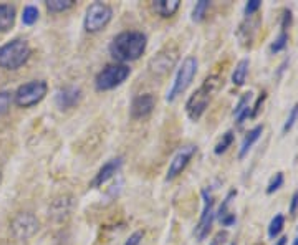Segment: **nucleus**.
Here are the masks:
<instances>
[{
  "instance_id": "f257e3e1",
  "label": "nucleus",
  "mask_w": 298,
  "mask_h": 245,
  "mask_svg": "<svg viewBox=\"0 0 298 245\" xmlns=\"http://www.w3.org/2000/svg\"><path fill=\"white\" fill-rule=\"evenodd\" d=\"M146 45H148V37L143 32L128 30L113 38L110 43V53L116 62L124 65L126 62H134L143 55Z\"/></svg>"
},
{
  "instance_id": "f03ea898",
  "label": "nucleus",
  "mask_w": 298,
  "mask_h": 245,
  "mask_svg": "<svg viewBox=\"0 0 298 245\" xmlns=\"http://www.w3.org/2000/svg\"><path fill=\"white\" fill-rule=\"evenodd\" d=\"M219 78L217 76H209L205 78V81L199 86V90H196V93L191 95V98L186 103V111L187 116L192 119V121H197V119L202 116L204 111L207 110L210 100H212L214 91L217 90L219 86Z\"/></svg>"
},
{
  "instance_id": "7ed1b4c3",
  "label": "nucleus",
  "mask_w": 298,
  "mask_h": 245,
  "mask_svg": "<svg viewBox=\"0 0 298 245\" xmlns=\"http://www.w3.org/2000/svg\"><path fill=\"white\" fill-rule=\"evenodd\" d=\"M30 47L25 40H12L0 47V67L5 70H17L30 58Z\"/></svg>"
},
{
  "instance_id": "20e7f679",
  "label": "nucleus",
  "mask_w": 298,
  "mask_h": 245,
  "mask_svg": "<svg viewBox=\"0 0 298 245\" xmlns=\"http://www.w3.org/2000/svg\"><path fill=\"white\" fill-rule=\"evenodd\" d=\"M197 58L196 57H186L182 60V65L179 67L177 70V75H176V80L174 83H172V88L169 90V93H167L166 100L172 103L176 100L177 96H181L184 91L189 88V85L192 83L194 76L197 73Z\"/></svg>"
},
{
  "instance_id": "39448f33",
  "label": "nucleus",
  "mask_w": 298,
  "mask_h": 245,
  "mask_svg": "<svg viewBox=\"0 0 298 245\" xmlns=\"http://www.w3.org/2000/svg\"><path fill=\"white\" fill-rule=\"evenodd\" d=\"M131 73V68L128 65L115 63V65H108L96 75L95 78V88L98 91H110L113 88H116L128 78Z\"/></svg>"
},
{
  "instance_id": "423d86ee",
  "label": "nucleus",
  "mask_w": 298,
  "mask_h": 245,
  "mask_svg": "<svg viewBox=\"0 0 298 245\" xmlns=\"http://www.w3.org/2000/svg\"><path fill=\"white\" fill-rule=\"evenodd\" d=\"M111 17H113V9L110 5L105 2H93L86 9L83 27L90 34H96V32L103 30L110 24Z\"/></svg>"
},
{
  "instance_id": "0eeeda50",
  "label": "nucleus",
  "mask_w": 298,
  "mask_h": 245,
  "mask_svg": "<svg viewBox=\"0 0 298 245\" xmlns=\"http://www.w3.org/2000/svg\"><path fill=\"white\" fill-rule=\"evenodd\" d=\"M48 86L43 80H35V81H30V83L22 85L17 88V91H15V96H14L15 105L20 108H30V106L39 105L43 98H45Z\"/></svg>"
},
{
  "instance_id": "6e6552de",
  "label": "nucleus",
  "mask_w": 298,
  "mask_h": 245,
  "mask_svg": "<svg viewBox=\"0 0 298 245\" xmlns=\"http://www.w3.org/2000/svg\"><path fill=\"white\" fill-rule=\"evenodd\" d=\"M179 52L176 47H166L164 50H161L158 55L151 58L149 62V72L158 76H164L174 68L177 63Z\"/></svg>"
},
{
  "instance_id": "1a4fd4ad",
  "label": "nucleus",
  "mask_w": 298,
  "mask_h": 245,
  "mask_svg": "<svg viewBox=\"0 0 298 245\" xmlns=\"http://www.w3.org/2000/svg\"><path fill=\"white\" fill-rule=\"evenodd\" d=\"M10 228H12V233L17 240H29L39 230V220L30 212H22L12 220Z\"/></svg>"
},
{
  "instance_id": "9d476101",
  "label": "nucleus",
  "mask_w": 298,
  "mask_h": 245,
  "mask_svg": "<svg viewBox=\"0 0 298 245\" xmlns=\"http://www.w3.org/2000/svg\"><path fill=\"white\" fill-rule=\"evenodd\" d=\"M202 197H204V209H202V215H200V220L196 227V237L197 240H204L205 237L209 235L210 228L215 220V212H214V195L209 192L207 189L202 190Z\"/></svg>"
},
{
  "instance_id": "9b49d317",
  "label": "nucleus",
  "mask_w": 298,
  "mask_h": 245,
  "mask_svg": "<svg viewBox=\"0 0 298 245\" xmlns=\"http://www.w3.org/2000/svg\"><path fill=\"white\" fill-rule=\"evenodd\" d=\"M196 152H197V148H196V146H192V144L184 146V148L179 149L176 152V156L172 157V161L169 164V169H167V177H166L167 181H174L179 174L186 169L187 164L191 162V159L194 157Z\"/></svg>"
},
{
  "instance_id": "f8f14e48",
  "label": "nucleus",
  "mask_w": 298,
  "mask_h": 245,
  "mask_svg": "<svg viewBox=\"0 0 298 245\" xmlns=\"http://www.w3.org/2000/svg\"><path fill=\"white\" fill-rule=\"evenodd\" d=\"M83 98V91L78 86H63L55 95V103L60 110H70L75 108Z\"/></svg>"
},
{
  "instance_id": "ddd939ff",
  "label": "nucleus",
  "mask_w": 298,
  "mask_h": 245,
  "mask_svg": "<svg viewBox=\"0 0 298 245\" xmlns=\"http://www.w3.org/2000/svg\"><path fill=\"white\" fill-rule=\"evenodd\" d=\"M154 105H156V100L151 93H144V95L136 96L131 103V118H134V119L148 118L149 114L153 113Z\"/></svg>"
},
{
  "instance_id": "4468645a",
  "label": "nucleus",
  "mask_w": 298,
  "mask_h": 245,
  "mask_svg": "<svg viewBox=\"0 0 298 245\" xmlns=\"http://www.w3.org/2000/svg\"><path fill=\"white\" fill-rule=\"evenodd\" d=\"M121 166H123V159H121V157H116V159L108 161L106 164L98 171V174L95 176L93 182H91V187H100L105 182H108L119 169H121Z\"/></svg>"
},
{
  "instance_id": "2eb2a0df",
  "label": "nucleus",
  "mask_w": 298,
  "mask_h": 245,
  "mask_svg": "<svg viewBox=\"0 0 298 245\" xmlns=\"http://www.w3.org/2000/svg\"><path fill=\"white\" fill-rule=\"evenodd\" d=\"M179 5H181L179 0H156V2L151 4V9L158 15H161V17L167 19V17H172V15L177 12Z\"/></svg>"
},
{
  "instance_id": "dca6fc26",
  "label": "nucleus",
  "mask_w": 298,
  "mask_h": 245,
  "mask_svg": "<svg viewBox=\"0 0 298 245\" xmlns=\"http://www.w3.org/2000/svg\"><path fill=\"white\" fill-rule=\"evenodd\" d=\"M263 133V126L262 124H258V126H255L253 129H250V131L247 133V136L243 138L242 141V146H240V151H238V157L240 159H243L247 154H248V151L252 149V146L257 143V141L260 139V136H262Z\"/></svg>"
},
{
  "instance_id": "f3484780",
  "label": "nucleus",
  "mask_w": 298,
  "mask_h": 245,
  "mask_svg": "<svg viewBox=\"0 0 298 245\" xmlns=\"http://www.w3.org/2000/svg\"><path fill=\"white\" fill-rule=\"evenodd\" d=\"M250 98H252V93H245L240 98V101H238V105L235 106V110H234L235 121H237L238 126H242V124L245 123V119L252 116V106L248 105Z\"/></svg>"
},
{
  "instance_id": "a211bd4d",
  "label": "nucleus",
  "mask_w": 298,
  "mask_h": 245,
  "mask_svg": "<svg viewBox=\"0 0 298 245\" xmlns=\"http://www.w3.org/2000/svg\"><path fill=\"white\" fill-rule=\"evenodd\" d=\"M15 7L10 4H0V32H7L14 27Z\"/></svg>"
},
{
  "instance_id": "6ab92c4d",
  "label": "nucleus",
  "mask_w": 298,
  "mask_h": 245,
  "mask_svg": "<svg viewBox=\"0 0 298 245\" xmlns=\"http://www.w3.org/2000/svg\"><path fill=\"white\" fill-rule=\"evenodd\" d=\"M248 67H250V62H248L247 58H243L237 63L234 73H232V83H234L235 86L245 85V80H247V75H248Z\"/></svg>"
},
{
  "instance_id": "aec40b11",
  "label": "nucleus",
  "mask_w": 298,
  "mask_h": 245,
  "mask_svg": "<svg viewBox=\"0 0 298 245\" xmlns=\"http://www.w3.org/2000/svg\"><path fill=\"white\" fill-rule=\"evenodd\" d=\"M283 227H285V217L278 214V215H275L272 222H270V225H268V237L270 238H277L281 230H283Z\"/></svg>"
},
{
  "instance_id": "412c9836",
  "label": "nucleus",
  "mask_w": 298,
  "mask_h": 245,
  "mask_svg": "<svg viewBox=\"0 0 298 245\" xmlns=\"http://www.w3.org/2000/svg\"><path fill=\"white\" fill-rule=\"evenodd\" d=\"M73 4L75 0H48V2H45L50 12H65V10L72 9Z\"/></svg>"
},
{
  "instance_id": "4be33fe9",
  "label": "nucleus",
  "mask_w": 298,
  "mask_h": 245,
  "mask_svg": "<svg viewBox=\"0 0 298 245\" xmlns=\"http://www.w3.org/2000/svg\"><path fill=\"white\" fill-rule=\"evenodd\" d=\"M234 144V133L232 131H227L224 136H222V139L219 141V144L215 146V149H214V152L217 156H220V154H224V152L230 148V146Z\"/></svg>"
},
{
  "instance_id": "5701e85b",
  "label": "nucleus",
  "mask_w": 298,
  "mask_h": 245,
  "mask_svg": "<svg viewBox=\"0 0 298 245\" xmlns=\"http://www.w3.org/2000/svg\"><path fill=\"white\" fill-rule=\"evenodd\" d=\"M286 45H288V34L281 30L278 34V37L273 40L272 47H270V52H272V53H280V52L285 50Z\"/></svg>"
},
{
  "instance_id": "b1692460",
  "label": "nucleus",
  "mask_w": 298,
  "mask_h": 245,
  "mask_svg": "<svg viewBox=\"0 0 298 245\" xmlns=\"http://www.w3.org/2000/svg\"><path fill=\"white\" fill-rule=\"evenodd\" d=\"M37 19H39V9L35 5H27L24 9V14H22V22L25 25H34Z\"/></svg>"
},
{
  "instance_id": "393cba45",
  "label": "nucleus",
  "mask_w": 298,
  "mask_h": 245,
  "mask_svg": "<svg viewBox=\"0 0 298 245\" xmlns=\"http://www.w3.org/2000/svg\"><path fill=\"white\" fill-rule=\"evenodd\" d=\"M209 7H210V2H207V0H200V2H197L196 7L192 10V20L194 22L202 20L205 17V14H207Z\"/></svg>"
},
{
  "instance_id": "a878e982",
  "label": "nucleus",
  "mask_w": 298,
  "mask_h": 245,
  "mask_svg": "<svg viewBox=\"0 0 298 245\" xmlns=\"http://www.w3.org/2000/svg\"><path fill=\"white\" fill-rule=\"evenodd\" d=\"M237 195V190H230L229 194H227V197L224 199V202H222V205L219 207V210H217V214H215V217H217L219 220H222L224 217L229 214V205H230V202H232V199H234Z\"/></svg>"
},
{
  "instance_id": "bb28decb",
  "label": "nucleus",
  "mask_w": 298,
  "mask_h": 245,
  "mask_svg": "<svg viewBox=\"0 0 298 245\" xmlns=\"http://www.w3.org/2000/svg\"><path fill=\"white\" fill-rule=\"evenodd\" d=\"M283 182H285V177H283V172H277L275 176L272 177V181L268 182V186H267V194L268 195H272L273 192H277V190L283 186Z\"/></svg>"
},
{
  "instance_id": "cd10ccee",
  "label": "nucleus",
  "mask_w": 298,
  "mask_h": 245,
  "mask_svg": "<svg viewBox=\"0 0 298 245\" xmlns=\"http://www.w3.org/2000/svg\"><path fill=\"white\" fill-rule=\"evenodd\" d=\"M296 119H298V103L290 110L288 118H286V121H285V124H283V129H281V131H283V134H286L288 131H291V129H293Z\"/></svg>"
},
{
  "instance_id": "c85d7f7f",
  "label": "nucleus",
  "mask_w": 298,
  "mask_h": 245,
  "mask_svg": "<svg viewBox=\"0 0 298 245\" xmlns=\"http://www.w3.org/2000/svg\"><path fill=\"white\" fill-rule=\"evenodd\" d=\"M10 103H12V96L9 91H0V114H5L9 111Z\"/></svg>"
},
{
  "instance_id": "c756f323",
  "label": "nucleus",
  "mask_w": 298,
  "mask_h": 245,
  "mask_svg": "<svg viewBox=\"0 0 298 245\" xmlns=\"http://www.w3.org/2000/svg\"><path fill=\"white\" fill-rule=\"evenodd\" d=\"M293 24V14H291L290 9H286L283 12V17H281V30L286 32Z\"/></svg>"
},
{
  "instance_id": "7c9ffc66",
  "label": "nucleus",
  "mask_w": 298,
  "mask_h": 245,
  "mask_svg": "<svg viewBox=\"0 0 298 245\" xmlns=\"http://www.w3.org/2000/svg\"><path fill=\"white\" fill-rule=\"evenodd\" d=\"M260 7H262V2H260V0H250V2H247L245 10H243V12H245L247 17H250V15L255 14Z\"/></svg>"
},
{
  "instance_id": "2f4dec72",
  "label": "nucleus",
  "mask_w": 298,
  "mask_h": 245,
  "mask_svg": "<svg viewBox=\"0 0 298 245\" xmlns=\"http://www.w3.org/2000/svg\"><path fill=\"white\" fill-rule=\"evenodd\" d=\"M143 237H144V233H143V232H134L133 235L128 238L126 243H124V245H139V243H141V240H143Z\"/></svg>"
},
{
  "instance_id": "473e14b6",
  "label": "nucleus",
  "mask_w": 298,
  "mask_h": 245,
  "mask_svg": "<svg viewBox=\"0 0 298 245\" xmlns=\"http://www.w3.org/2000/svg\"><path fill=\"white\" fill-rule=\"evenodd\" d=\"M220 222H222V225H224V227H232L237 222V215L232 214V212H229V214H227Z\"/></svg>"
},
{
  "instance_id": "72a5a7b5",
  "label": "nucleus",
  "mask_w": 298,
  "mask_h": 245,
  "mask_svg": "<svg viewBox=\"0 0 298 245\" xmlns=\"http://www.w3.org/2000/svg\"><path fill=\"white\" fill-rule=\"evenodd\" d=\"M298 210V190L293 194V197H291V204H290V215H295Z\"/></svg>"
},
{
  "instance_id": "f704fd0d",
  "label": "nucleus",
  "mask_w": 298,
  "mask_h": 245,
  "mask_svg": "<svg viewBox=\"0 0 298 245\" xmlns=\"http://www.w3.org/2000/svg\"><path fill=\"white\" fill-rule=\"evenodd\" d=\"M225 238H227V233L225 232H220V233H217V235H215V238H214L210 245H220V243H224Z\"/></svg>"
},
{
  "instance_id": "c9c22d12",
  "label": "nucleus",
  "mask_w": 298,
  "mask_h": 245,
  "mask_svg": "<svg viewBox=\"0 0 298 245\" xmlns=\"http://www.w3.org/2000/svg\"><path fill=\"white\" fill-rule=\"evenodd\" d=\"M286 240H288V238H286V237H281L280 240H278L277 243H275V245H286Z\"/></svg>"
},
{
  "instance_id": "e433bc0d",
  "label": "nucleus",
  "mask_w": 298,
  "mask_h": 245,
  "mask_svg": "<svg viewBox=\"0 0 298 245\" xmlns=\"http://www.w3.org/2000/svg\"><path fill=\"white\" fill-rule=\"evenodd\" d=\"M293 245H298V237H296V240L293 242Z\"/></svg>"
},
{
  "instance_id": "4c0bfd02",
  "label": "nucleus",
  "mask_w": 298,
  "mask_h": 245,
  "mask_svg": "<svg viewBox=\"0 0 298 245\" xmlns=\"http://www.w3.org/2000/svg\"><path fill=\"white\" fill-rule=\"evenodd\" d=\"M0 182H2V174H0Z\"/></svg>"
},
{
  "instance_id": "58836bf2",
  "label": "nucleus",
  "mask_w": 298,
  "mask_h": 245,
  "mask_svg": "<svg viewBox=\"0 0 298 245\" xmlns=\"http://www.w3.org/2000/svg\"><path fill=\"white\" fill-rule=\"evenodd\" d=\"M230 245H237V243H230Z\"/></svg>"
}]
</instances>
